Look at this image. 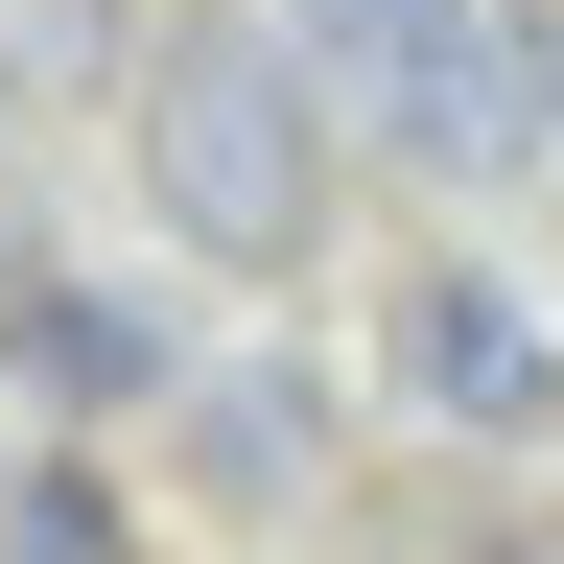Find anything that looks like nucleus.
Returning a JSON list of instances; mask_svg holds the SVG:
<instances>
[{
  "instance_id": "obj_1",
  "label": "nucleus",
  "mask_w": 564,
  "mask_h": 564,
  "mask_svg": "<svg viewBox=\"0 0 564 564\" xmlns=\"http://www.w3.org/2000/svg\"><path fill=\"white\" fill-rule=\"evenodd\" d=\"M141 188H165L188 259L306 282V236H329V70L282 24H165L141 47Z\"/></svg>"
},
{
  "instance_id": "obj_2",
  "label": "nucleus",
  "mask_w": 564,
  "mask_h": 564,
  "mask_svg": "<svg viewBox=\"0 0 564 564\" xmlns=\"http://www.w3.org/2000/svg\"><path fill=\"white\" fill-rule=\"evenodd\" d=\"M306 70L400 141V165H494V141H541V47L494 24V0H306Z\"/></svg>"
},
{
  "instance_id": "obj_3",
  "label": "nucleus",
  "mask_w": 564,
  "mask_h": 564,
  "mask_svg": "<svg viewBox=\"0 0 564 564\" xmlns=\"http://www.w3.org/2000/svg\"><path fill=\"white\" fill-rule=\"evenodd\" d=\"M400 400H423V423H470V447H564V329L518 306V282L423 259V282H400Z\"/></svg>"
},
{
  "instance_id": "obj_4",
  "label": "nucleus",
  "mask_w": 564,
  "mask_h": 564,
  "mask_svg": "<svg viewBox=\"0 0 564 564\" xmlns=\"http://www.w3.org/2000/svg\"><path fill=\"white\" fill-rule=\"evenodd\" d=\"M0 352H24L47 400H165V352H141V306H70V282H24V306H0Z\"/></svg>"
},
{
  "instance_id": "obj_5",
  "label": "nucleus",
  "mask_w": 564,
  "mask_h": 564,
  "mask_svg": "<svg viewBox=\"0 0 564 564\" xmlns=\"http://www.w3.org/2000/svg\"><path fill=\"white\" fill-rule=\"evenodd\" d=\"M0 564H141V541H118V494L70 447H0Z\"/></svg>"
},
{
  "instance_id": "obj_6",
  "label": "nucleus",
  "mask_w": 564,
  "mask_h": 564,
  "mask_svg": "<svg viewBox=\"0 0 564 564\" xmlns=\"http://www.w3.org/2000/svg\"><path fill=\"white\" fill-rule=\"evenodd\" d=\"M141 70V0H0V95H95Z\"/></svg>"
},
{
  "instance_id": "obj_7",
  "label": "nucleus",
  "mask_w": 564,
  "mask_h": 564,
  "mask_svg": "<svg viewBox=\"0 0 564 564\" xmlns=\"http://www.w3.org/2000/svg\"><path fill=\"white\" fill-rule=\"evenodd\" d=\"M188 470L212 494H282V470H306V400H282V377H188Z\"/></svg>"
},
{
  "instance_id": "obj_8",
  "label": "nucleus",
  "mask_w": 564,
  "mask_h": 564,
  "mask_svg": "<svg viewBox=\"0 0 564 564\" xmlns=\"http://www.w3.org/2000/svg\"><path fill=\"white\" fill-rule=\"evenodd\" d=\"M470 564H564V518H518V541H470Z\"/></svg>"
},
{
  "instance_id": "obj_9",
  "label": "nucleus",
  "mask_w": 564,
  "mask_h": 564,
  "mask_svg": "<svg viewBox=\"0 0 564 564\" xmlns=\"http://www.w3.org/2000/svg\"><path fill=\"white\" fill-rule=\"evenodd\" d=\"M541 141H564V47H541Z\"/></svg>"
}]
</instances>
